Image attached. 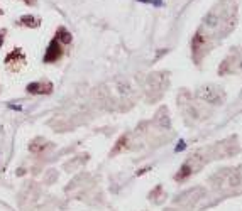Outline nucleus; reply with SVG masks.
<instances>
[{
    "label": "nucleus",
    "mask_w": 242,
    "mask_h": 211,
    "mask_svg": "<svg viewBox=\"0 0 242 211\" xmlns=\"http://www.w3.org/2000/svg\"><path fill=\"white\" fill-rule=\"evenodd\" d=\"M168 83H169V78H168V73H153L147 76V81H146V91H147V96L149 100H157L161 98L164 90L168 88Z\"/></svg>",
    "instance_id": "f03ea898"
},
{
    "label": "nucleus",
    "mask_w": 242,
    "mask_h": 211,
    "mask_svg": "<svg viewBox=\"0 0 242 211\" xmlns=\"http://www.w3.org/2000/svg\"><path fill=\"white\" fill-rule=\"evenodd\" d=\"M39 22H41V20H39L37 17H32V15H24V17L20 19V24L29 26V27H37Z\"/></svg>",
    "instance_id": "9b49d317"
},
{
    "label": "nucleus",
    "mask_w": 242,
    "mask_h": 211,
    "mask_svg": "<svg viewBox=\"0 0 242 211\" xmlns=\"http://www.w3.org/2000/svg\"><path fill=\"white\" fill-rule=\"evenodd\" d=\"M218 24V17L215 15V14H208L207 17H205V26H208V27H215Z\"/></svg>",
    "instance_id": "ddd939ff"
},
{
    "label": "nucleus",
    "mask_w": 242,
    "mask_h": 211,
    "mask_svg": "<svg viewBox=\"0 0 242 211\" xmlns=\"http://www.w3.org/2000/svg\"><path fill=\"white\" fill-rule=\"evenodd\" d=\"M178 106L181 108V112H183V115L186 117V118H190V120H196V118H200L198 108L195 106L193 96H191L190 91L183 90V91L178 95Z\"/></svg>",
    "instance_id": "7ed1b4c3"
},
{
    "label": "nucleus",
    "mask_w": 242,
    "mask_h": 211,
    "mask_svg": "<svg viewBox=\"0 0 242 211\" xmlns=\"http://www.w3.org/2000/svg\"><path fill=\"white\" fill-rule=\"evenodd\" d=\"M27 91L29 93H44V86H42V83H31L27 85Z\"/></svg>",
    "instance_id": "f8f14e48"
},
{
    "label": "nucleus",
    "mask_w": 242,
    "mask_h": 211,
    "mask_svg": "<svg viewBox=\"0 0 242 211\" xmlns=\"http://www.w3.org/2000/svg\"><path fill=\"white\" fill-rule=\"evenodd\" d=\"M213 157H230V155H235L239 152V145H237V139L235 137H229L222 142L215 144L210 149Z\"/></svg>",
    "instance_id": "20e7f679"
},
{
    "label": "nucleus",
    "mask_w": 242,
    "mask_h": 211,
    "mask_svg": "<svg viewBox=\"0 0 242 211\" xmlns=\"http://www.w3.org/2000/svg\"><path fill=\"white\" fill-rule=\"evenodd\" d=\"M205 42H207V39H205L203 32H202V30H198V32L195 34L193 41H191V49H193V52H198L200 49L203 48Z\"/></svg>",
    "instance_id": "1a4fd4ad"
},
{
    "label": "nucleus",
    "mask_w": 242,
    "mask_h": 211,
    "mask_svg": "<svg viewBox=\"0 0 242 211\" xmlns=\"http://www.w3.org/2000/svg\"><path fill=\"white\" fill-rule=\"evenodd\" d=\"M61 54H63V44L54 37L51 41V44L48 46L46 54H44V63H56L61 58Z\"/></svg>",
    "instance_id": "0eeeda50"
},
{
    "label": "nucleus",
    "mask_w": 242,
    "mask_h": 211,
    "mask_svg": "<svg viewBox=\"0 0 242 211\" xmlns=\"http://www.w3.org/2000/svg\"><path fill=\"white\" fill-rule=\"evenodd\" d=\"M154 123L159 127V128H169L171 127V122H169V113H168V108H159L157 113L154 117Z\"/></svg>",
    "instance_id": "6e6552de"
},
{
    "label": "nucleus",
    "mask_w": 242,
    "mask_h": 211,
    "mask_svg": "<svg viewBox=\"0 0 242 211\" xmlns=\"http://www.w3.org/2000/svg\"><path fill=\"white\" fill-rule=\"evenodd\" d=\"M137 2H142V3H151L153 0H137Z\"/></svg>",
    "instance_id": "a211bd4d"
},
{
    "label": "nucleus",
    "mask_w": 242,
    "mask_h": 211,
    "mask_svg": "<svg viewBox=\"0 0 242 211\" xmlns=\"http://www.w3.org/2000/svg\"><path fill=\"white\" fill-rule=\"evenodd\" d=\"M184 147H186L184 140H180V142H178V145L174 147V152H181V150H184Z\"/></svg>",
    "instance_id": "2eb2a0df"
},
{
    "label": "nucleus",
    "mask_w": 242,
    "mask_h": 211,
    "mask_svg": "<svg viewBox=\"0 0 242 211\" xmlns=\"http://www.w3.org/2000/svg\"><path fill=\"white\" fill-rule=\"evenodd\" d=\"M196 96H198L200 100L207 101V103H210V105H222L223 100H225V96H223L222 91H220L218 88L212 86V85L200 86L198 91H196Z\"/></svg>",
    "instance_id": "39448f33"
},
{
    "label": "nucleus",
    "mask_w": 242,
    "mask_h": 211,
    "mask_svg": "<svg viewBox=\"0 0 242 211\" xmlns=\"http://www.w3.org/2000/svg\"><path fill=\"white\" fill-rule=\"evenodd\" d=\"M124 144H127V137H126V135H122V137H120V140L117 142V147L112 150V154H117L119 150H122V149H124Z\"/></svg>",
    "instance_id": "4468645a"
},
{
    "label": "nucleus",
    "mask_w": 242,
    "mask_h": 211,
    "mask_svg": "<svg viewBox=\"0 0 242 211\" xmlns=\"http://www.w3.org/2000/svg\"><path fill=\"white\" fill-rule=\"evenodd\" d=\"M151 3H154L156 7H161V5H163V2H161V0H153Z\"/></svg>",
    "instance_id": "dca6fc26"
},
{
    "label": "nucleus",
    "mask_w": 242,
    "mask_h": 211,
    "mask_svg": "<svg viewBox=\"0 0 242 211\" xmlns=\"http://www.w3.org/2000/svg\"><path fill=\"white\" fill-rule=\"evenodd\" d=\"M210 182L217 191H232L241 186V172L234 167H225L213 174Z\"/></svg>",
    "instance_id": "f257e3e1"
},
{
    "label": "nucleus",
    "mask_w": 242,
    "mask_h": 211,
    "mask_svg": "<svg viewBox=\"0 0 242 211\" xmlns=\"http://www.w3.org/2000/svg\"><path fill=\"white\" fill-rule=\"evenodd\" d=\"M0 14H2V10H0Z\"/></svg>",
    "instance_id": "aec40b11"
},
{
    "label": "nucleus",
    "mask_w": 242,
    "mask_h": 211,
    "mask_svg": "<svg viewBox=\"0 0 242 211\" xmlns=\"http://www.w3.org/2000/svg\"><path fill=\"white\" fill-rule=\"evenodd\" d=\"M3 36H5V30L0 32V46H2V42H3Z\"/></svg>",
    "instance_id": "f3484780"
},
{
    "label": "nucleus",
    "mask_w": 242,
    "mask_h": 211,
    "mask_svg": "<svg viewBox=\"0 0 242 211\" xmlns=\"http://www.w3.org/2000/svg\"><path fill=\"white\" fill-rule=\"evenodd\" d=\"M56 39L64 46V44H69L71 42V34L66 30V27H59L58 32H56Z\"/></svg>",
    "instance_id": "9d476101"
},
{
    "label": "nucleus",
    "mask_w": 242,
    "mask_h": 211,
    "mask_svg": "<svg viewBox=\"0 0 242 211\" xmlns=\"http://www.w3.org/2000/svg\"><path fill=\"white\" fill-rule=\"evenodd\" d=\"M203 196H205V189L200 188V186H196V188H190V189L183 191L181 194H178L174 198V203L176 204H181V206H191L198 199H202Z\"/></svg>",
    "instance_id": "423d86ee"
},
{
    "label": "nucleus",
    "mask_w": 242,
    "mask_h": 211,
    "mask_svg": "<svg viewBox=\"0 0 242 211\" xmlns=\"http://www.w3.org/2000/svg\"><path fill=\"white\" fill-rule=\"evenodd\" d=\"M241 68H242V63H241Z\"/></svg>",
    "instance_id": "6ab92c4d"
}]
</instances>
